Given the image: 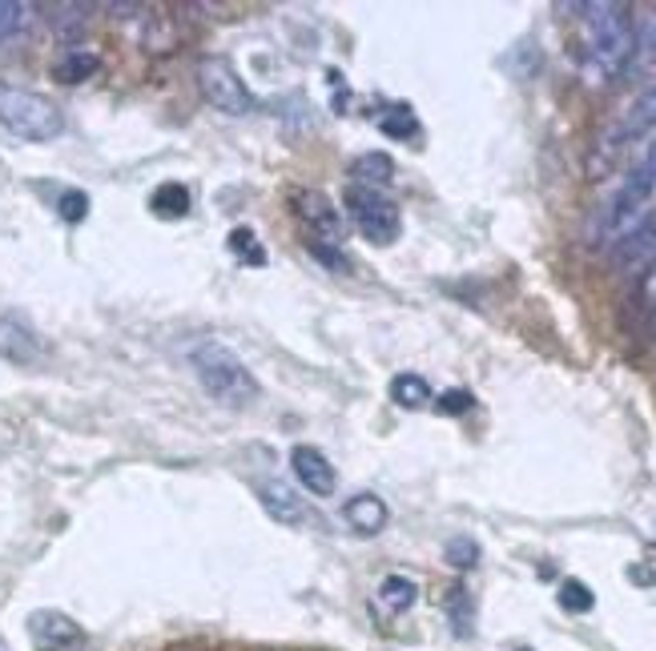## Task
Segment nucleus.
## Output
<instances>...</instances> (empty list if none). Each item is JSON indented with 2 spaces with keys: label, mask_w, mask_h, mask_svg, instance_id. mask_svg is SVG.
Here are the masks:
<instances>
[{
  "label": "nucleus",
  "mask_w": 656,
  "mask_h": 651,
  "mask_svg": "<svg viewBox=\"0 0 656 651\" xmlns=\"http://www.w3.org/2000/svg\"><path fill=\"white\" fill-rule=\"evenodd\" d=\"M194 374H198L202 391L210 394L214 403L226 410H246L258 403V379L250 374V367L222 342H202L194 354Z\"/></svg>",
  "instance_id": "f257e3e1"
},
{
  "label": "nucleus",
  "mask_w": 656,
  "mask_h": 651,
  "mask_svg": "<svg viewBox=\"0 0 656 651\" xmlns=\"http://www.w3.org/2000/svg\"><path fill=\"white\" fill-rule=\"evenodd\" d=\"M588 21L592 37V57L605 73H620L636 53V25H632L629 4L620 0H600V4H576Z\"/></svg>",
  "instance_id": "f03ea898"
},
{
  "label": "nucleus",
  "mask_w": 656,
  "mask_h": 651,
  "mask_svg": "<svg viewBox=\"0 0 656 651\" xmlns=\"http://www.w3.org/2000/svg\"><path fill=\"white\" fill-rule=\"evenodd\" d=\"M0 125L21 141H53L65 129V113L33 89L0 81Z\"/></svg>",
  "instance_id": "7ed1b4c3"
},
{
  "label": "nucleus",
  "mask_w": 656,
  "mask_h": 651,
  "mask_svg": "<svg viewBox=\"0 0 656 651\" xmlns=\"http://www.w3.org/2000/svg\"><path fill=\"white\" fill-rule=\"evenodd\" d=\"M343 206H347L350 222L359 225V234L371 242V246H391L403 230V218H399V206L387 194L371 189V185L350 182L347 194H343Z\"/></svg>",
  "instance_id": "20e7f679"
},
{
  "label": "nucleus",
  "mask_w": 656,
  "mask_h": 651,
  "mask_svg": "<svg viewBox=\"0 0 656 651\" xmlns=\"http://www.w3.org/2000/svg\"><path fill=\"white\" fill-rule=\"evenodd\" d=\"M198 89L202 97L210 101L214 109L230 113V117H242V113H254V93L246 89V81L238 77V69L222 57H206L198 65Z\"/></svg>",
  "instance_id": "39448f33"
},
{
  "label": "nucleus",
  "mask_w": 656,
  "mask_h": 651,
  "mask_svg": "<svg viewBox=\"0 0 656 651\" xmlns=\"http://www.w3.org/2000/svg\"><path fill=\"white\" fill-rule=\"evenodd\" d=\"M295 213L298 222L307 225V242L319 246H343V213L326 194L319 189H298L295 194Z\"/></svg>",
  "instance_id": "423d86ee"
},
{
  "label": "nucleus",
  "mask_w": 656,
  "mask_h": 651,
  "mask_svg": "<svg viewBox=\"0 0 656 651\" xmlns=\"http://www.w3.org/2000/svg\"><path fill=\"white\" fill-rule=\"evenodd\" d=\"M612 261H617V270L636 274V278H641L648 266H656V209L644 213L641 222L632 225L629 234L612 246Z\"/></svg>",
  "instance_id": "0eeeda50"
},
{
  "label": "nucleus",
  "mask_w": 656,
  "mask_h": 651,
  "mask_svg": "<svg viewBox=\"0 0 656 651\" xmlns=\"http://www.w3.org/2000/svg\"><path fill=\"white\" fill-rule=\"evenodd\" d=\"M28 636L41 651H81L85 631L65 612H33L28 615Z\"/></svg>",
  "instance_id": "6e6552de"
},
{
  "label": "nucleus",
  "mask_w": 656,
  "mask_h": 651,
  "mask_svg": "<svg viewBox=\"0 0 656 651\" xmlns=\"http://www.w3.org/2000/svg\"><path fill=\"white\" fill-rule=\"evenodd\" d=\"M290 467H295V479L302 491H310L314 499H331L335 495V467L326 463L319 446H295L290 451Z\"/></svg>",
  "instance_id": "1a4fd4ad"
},
{
  "label": "nucleus",
  "mask_w": 656,
  "mask_h": 651,
  "mask_svg": "<svg viewBox=\"0 0 656 651\" xmlns=\"http://www.w3.org/2000/svg\"><path fill=\"white\" fill-rule=\"evenodd\" d=\"M254 491H258L262 511H266L274 523H283V527H302V523H307V503H302V495H295L286 483L258 479L254 483Z\"/></svg>",
  "instance_id": "9d476101"
},
{
  "label": "nucleus",
  "mask_w": 656,
  "mask_h": 651,
  "mask_svg": "<svg viewBox=\"0 0 656 651\" xmlns=\"http://www.w3.org/2000/svg\"><path fill=\"white\" fill-rule=\"evenodd\" d=\"M343 515H347V523L359 531V535H379V531L387 527L391 511H387V503L379 495H355V499H347Z\"/></svg>",
  "instance_id": "9b49d317"
},
{
  "label": "nucleus",
  "mask_w": 656,
  "mask_h": 651,
  "mask_svg": "<svg viewBox=\"0 0 656 651\" xmlns=\"http://www.w3.org/2000/svg\"><path fill=\"white\" fill-rule=\"evenodd\" d=\"M0 354L13 362H33L41 354L37 334L28 330L21 318H0Z\"/></svg>",
  "instance_id": "f8f14e48"
},
{
  "label": "nucleus",
  "mask_w": 656,
  "mask_h": 651,
  "mask_svg": "<svg viewBox=\"0 0 656 651\" xmlns=\"http://www.w3.org/2000/svg\"><path fill=\"white\" fill-rule=\"evenodd\" d=\"M648 129H656V85L644 89L641 97L632 101L629 113H624V121L617 125V137L620 141H632V137L648 133ZM617 141V146H620Z\"/></svg>",
  "instance_id": "ddd939ff"
},
{
  "label": "nucleus",
  "mask_w": 656,
  "mask_h": 651,
  "mask_svg": "<svg viewBox=\"0 0 656 651\" xmlns=\"http://www.w3.org/2000/svg\"><path fill=\"white\" fill-rule=\"evenodd\" d=\"M375 595H379V603H383L391 615H403V612H411V607H415V600H419V588H415V579H407V576H387Z\"/></svg>",
  "instance_id": "4468645a"
},
{
  "label": "nucleus",
  "mask_w": 656,
  "mask_h": 651,
  "mask_svg": "<svg viewBox=\"0 0 656 651\" xmlns=\"http://www.w3.org/2000/svg\"><path fill=\"white\" fill-rule=\"evenodd\" d=\"M101 69V57L97 53H85V49H73L65 53L61 61L53 65V77L61 81V85H81L85 77H93Z\"/></svg>",
  "instance_id": "2eb2a0df"
},
{
  "label": "nucleus",
  "mask_w": 656,
  "mask_h": 651,
  "mask_svg": "<svg viewBox=\"0 0 656 651\" xmlns=\"http://www.w3.org/2000/svg\"><path fill=\"white\" fill-rule=\"evenodd\" d=\"M149 209L158 213V218H186L189 213V189L182 182H165L153 189V197H149Z\"/></svg>",
  "instance_id": "dca6fc26"
},
{
  "label": "nucleus",
  "mask_w": 656,
  "mask_h": 651,
  "mask_svg": "<svg viewBox=\"0 0 656 651\" xmlns=\"http://www.w3.org/2000/svg\"><path fill=\"white\" fill-rule=\"evenodd\" d=\"M391 398H395V406H403V410H419V406L431 403V386H427V379H419V374H395V379H391Z\"/></svg>",
  "instance_id": "f3484780"
},
{
  "label": "nucleus",
  "mask_w": 656,
  "mask_h": 651,
  "mask_svg": "<svg viewBox=\"0 0 656 651\" xmlns=\"http://www.w3.org/2000/svg\"><path fill=\"white\" fill-rule=\"evenodd\" d=\"M350 173H355V182L359 185H387L391 177H395V161L387 158V153H362V158H355V165H350Z\"/></svg>",
  "instance_id": "a211bd4d"
},
{
  "label": "nucleus",
  "mask_w": 656,
  "mask_h": 651,
  "mask_svg": "<svg viewBox=\"0 0 656 651\" xmlns=\"http://www.w3.org/2000/svg\"><path fill=\"white\" fill-rule=\"evenodd\" d=\"M556 600H560V607H564L568 615H584V612H592V607H596L592 588H588V583H580V579H564V583H560V591H556Z\"/></svg>",
  "instance_id": "6ab92c4d"
},
{
  "label": "nucleus",
  "mask_w": 656,
  "mask_h": 651,
  "mask_svg": "<svg viewBox=\"0 0 656 651\" xmlns=\"http://www.w3.org/2000/svg\"><path fill=\"white\" fill-rule=\"evenodd\" d=\"M379 129H383L387 137H395V141H407V137L419 133V121H415V113H411L407 105H395V109H387L383 117H379Z\"/></svg>",
  "instance_id": "aec40b11"
},
{
  "label": "nucleus",
  "mask_w": 656,
  "mask_h": 651,
  "mask_svg": "<svg viewBox=\"0 0 656 651\" xmlns=\"http://www.w3.org/2000/svg\"><path fill=\"white\" fill-rule=\"evenodd\" d=\"M447 615H451V627H456V636L468 639L471 636V619H475V607H471L468 588H451V595H447Z\"/></svg>",
  "instance_id": "412c9836"
},
{
  "label": "nucleus",
  "mask_w": 656,
  "mask_h": 651,
  "mask_svg": "<svg viewBox=\"0 0 656 651\" xmlns=\"http://www.w3.org/2000/svg\"><path fill=\"white\" fill-rule=\"evenodd\" d=\"M28 13H33V9H28L25 0H0V45L13 40L16 33L28 25Z\"/></svg>",
  "instance_id": "4be33fe9"
},
{
  "label": "nucleus",
  "mask_w": 656,
  "mask_h": 651,
  "mask_svg": "<svg viewBox=\"0 0 656 651\" xmlns=\"http://www.w3.org/2000/svg\"><path fill=\"white\" fill-rule=\"evenodd\" d=\"M444 555H447V563H451V567H459V571H471V567L480 563V543L468 539V535H456V539L444 547Z\"/></svg>",
  "instance_id": "5701e85b"
},
{
  "label": "nucleus",
  "mask_w": 656,
  "mask_h": 651,
  "mask_svg": "<svg viewBox=\"0 0 656 651\" xmlns=\"http://www.w3.org/2000/svg\"><path fill=\"white\" fill-rule=\"evenodd\" d=\"M230 249H234V254H242L250 266H266V249L258 246L254 230H246V225H238L234 234H230Z\"/></svg>",
  "instance_id": "b1692460"
},
{
  "label": "nucleus",
  "mask_w": 656,
  "mask_h": 651,
  "mask_svg": "<svg viewBox=\"0 0 656 651\" xmlns=\"http://www.w3.org/2000/svg\"><path fill=\"white\" fill-rule=\"evenodd\" d=\"M57 213H61L65 222H85L89 218V194H81V189H65L61 201H57Z\"/></svg>",
  "instance_id": "393cba45"
},
{
  "label": "nucleus",
  "mask_w": 656,
  "mask_h": 651,
  "mask_svg": "<svg viewBox=\"0 0 656 651\" xmlns=\"http://www.w3.org/2000/svg\"><path fill=\"white\" fill-rule=\"evenodd\" d=\"M632 57L656 65V16H644L641 21V28H636V53Z\"/></svg>",
  "instance_id": "a878e982"
},
{
  "label": "nucleus",
  "mask_w": 656,
  "mask_h": 651,
  "mask_svg": "<svg viewBox=\"0 0 656 651\" xmlns=\"http://www.w3.org/2000/svg\"><path fill=\"white\" fill-rule=\"evenodd\" d=\"M435 406H439V415H468L475 398H471V391H444L435 398Z\"/></svg>",
  "instance_id": "bb28decb"
},
{
  "label": "nucleus",
  "mask_w": 656,
  "mask_h": 651,
  "mask_svg": "<svg viewBox=\"0 0 656 651\" xmlns=\"http://www.w3.org/2000/svg\"><path fill=\"white\" fill-rule=\"evenodd\" d=\"M307 249L314 254V258L322 261V266H331V270H347V258H343V249L335 246H319V242H307Z\"/></svg>",
  "instance_id": "cd10ccee"
},
{
  "label": "nucleus",
  "mask_w": 656,
  "mask_h": 651,
  "mask_svg": "<svg viewBox=\"0 0 656 651\" xmlns=\"http://www.w3.org/2000/svg\"><path fill=\"white\" fill-rule=\"evenodd\" d=\"M641 306L644 310H656V266L641 274Z\"/></svg>",
  "instance_id": "c85d7f7f"
},
{
  "label": "nucleus",
  "mask_w": 656,
  "mask_h": 651,
  "mask_svg": "<svg viewBox=\"0 0 656 651\" xmlns=\"http://www.w3.org/2000/svg\"><path fill=\"white\" fill-rule=\"evenodd\" d=\"M636 173H641L644 182H648V185H653V189H656V141H653V146H648V153H644V161H641V165H636Z\"/></svg>",
  "instance_id": "c756f323"
},
{
  "label": "nucleus",
  "mask_w": 656,
  "mask_h": 651,
  "mask_svg": "<svg viewBox=\"0 0 656 651\" xmlns=\"http://www.w3.org/2000/svg\"><path fill=\"white\" fill-rule=\"evenodd\" d=\"M0 651H9V648H4V639H0Z\"/></svg>",
  "instance_id": "7c9ffc66"
},
{
  "label": "nucleus",
  "mask_w": 656,
  "mask_h": 651,
  "mask_svg": "<svg viewBox=\"0 0 656 651\" xmlns=\"http://www.w3.org/2000/svg\"><path fill=\"white\" fill-rule=\"evenodd\" d=\"M520 651H532V648H520Z\"/></svg>",
  "instance_id": "2f4dec72"
}]
</instances>
